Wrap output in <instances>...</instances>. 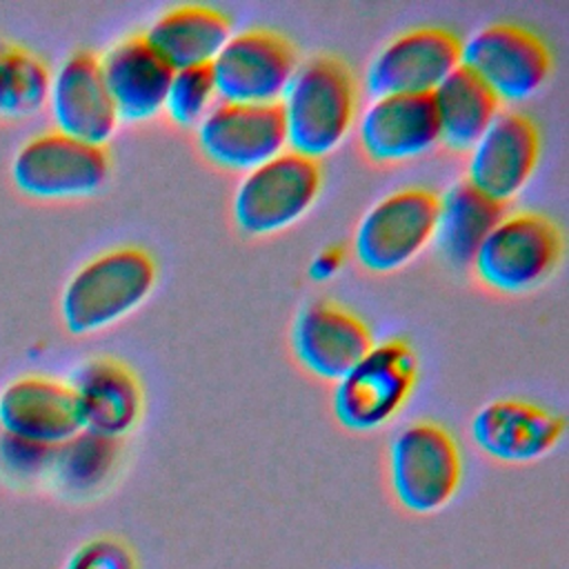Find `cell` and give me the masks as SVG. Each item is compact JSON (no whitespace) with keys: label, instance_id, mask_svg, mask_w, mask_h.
I'll list each match as a JSON object with an SVG mask.
<instances>
[{"label":"cell","instance_id":"cell-1","mask_svg":"<svg viewBox=\"0 0 569 569\" xmlns=\"http://www.w3.org/2000/svg\"><path fill=\"white\" fill-rule=\"evenodd\" d=\"M356 107V80L342 60L313 56L298 62L278 102L287 149L316 162L329 156L349 136Z\"/></svg>","mask_w":569,"mask_h":569},{"label":"cell","instance_id":"cell-2","mask_svg":"<svg viewBox=\"0 0 569 569\" xmlns=\"http://www.w3.org/2000/svg\"><path fill=\"white\" fill-rule=\"evenodd\" d=\"M156 262L140 247H111L82 262L60 291V320L73 336L109 329L153 291Z\"/></svg>","mask_w":569,"mask_h":569},{"label":"cell","instance_id":"cell-3","mask_svg":"<svg viewBox=\"0 0 569 569\" xmlns=\"http://www.w3.org/2000/svg\"><path fill=\"white\" fill-rule=\"evenodd\" d=\"M387 476L400 509L413 516H433L460 489V445L447 427L433 420L409 422L389 442Z\"/></svg>","mask_w":569,"mask_h":569},{"label":"cell","instance_id":"cell-4","mask_svg":"<svg viewBox=\"0 0 569 569\" xmlns=\"http://www.w3.org/2000/svg\"><path fill=\"white\" fill-rule=\"evenodd\" d=\"M418 380L416 351L400 338L373 342L369 351L336 382L331 409L353 433H367L393 420Z\"/></svg>","mask_w":569,"mask_h":569},{"label":"cell","instance_id":"cell-5","mask_svg":"<svg viewBox=\"0 0 569 569\" xmlns=\"http://www.w3.org/2000/svg\"><path fill=\"white\" fill-rule=\"evenodd\" d=\"M320 187V162L287 149L242 173L231 196V218L244 236L280 233L316 204Z\"/></svg>","mask_w":569,"mask_h":569},{"label":"cell","instance_id":"cell-6","mask_svg":"<svg viewBox=\"0 0 569 569\" xmlns=\"http://www.w3.org/2000/svg\"><path fill=\"white\" fill-rule=\"evenodd\" d=\"M562 238L558 227L533 211L505 213L473 256L476 278L498 293H527L558 269Z\"/></svg>","mask_w":569,"mask_h":569},{"label":"cell","instance_id":"cell-7","mask_svg":"<svg viewBox=\"0 0 569 569\" xmlns=\"http://www.w3.org/2000/svg\"><path fill=\"white\" fill-rule=\"evenodd\" d=\"M109 151L42 131L20 142L9 160L11 184L33 200H78L98 193L109 178Z\"/></svg>","mask_w":569,"mask_h":569},{"label":"cell","instance_id":"cell-8","mask_svg":"<svg viewBox=\"0 0 569 569\" xmlns=\"http://www.w3.org/2000/svg\"><path fill=\"white\" fill-rule=\"evenodd\" d=\"M460 67L502 102L533 98L551 76V51L533 31L491 22L460 42Z\"/></svg>","mask_w":569,"mask_h":569},{"label":"cell","instance_id":"cell-9","mask_svg":"<svg viewBox=\"0 0 569 569\" xmlns=\"http://www.w3.org/2000/svg\"><path fill=\"white\" fill-rule=\"evenodd\" d=\"M438 196L422 187H405L376 200L353 231L356 260L373 273L407 267L433 240Z\"/></svg>","mask_w":569,"mask_h":569},{"label":"cell","instance_id":"cell-10","mask_svg":"<svg viewBox=\"0 0 569 569\" xmlns=\"http://www.w3.org/2000/svg\"><path fill=\"white\" fill-rule=\"evenodd\" d=\"M298 62L291 42L276 31L231 33L209 64L218 102L278 104Z\"/></svg>","mask_w":569,"mask_h":569},{"label":"cell","instance_id":"cell-11","mask_svg":"<svg viewBox=\"0 0 569 569\" xmlns=\"http://www.w3.org/2000/svg\"><path fill=\"white\" fill-rule=\"evenodd\" d=\"M460 67V40L442 27H416L380 47L365 73L376 96H431Z\"/></svg>","mask_w":569,"mask_h":569},{"label":"cell","instance_id":"cell-12","mask_svg":"<svg viewBox=\"0 0 569 569\" xmlns=\"http://www.w3.org/2000/svg\"><path fill=\"white\" fill-rule=\"evenodd\" d=\"M540 158L536 122L513 109L500 111L478 142L467 151V182L505 204L531 180Z\"/></svg>","mask_w":569,"mask_h":569},{"label":"cell","instance_id":"cell-13","mask_svg":"<svg viewBox=\"0 0 569 569\" xmlns=\"http://www.w3.org/2000/svg\"><path fill=\"white\" fill-rule=\"evenodd\" d=\"M44 107L53 131L96 147H104L120 122L91 51H73L51 71Z\"/></svg>","mask_w":569,"mask_h":569},{"label":"cell","instance_id":"cell-14","mask_svg":"<svg viewBox=\"0 0 569 569\" xmlns=\"http://www.w3.org/2000/svg\"><path fill=\"white\" fill-rule=\"evenodd\" d=\"M204 158L229 171H251L287 151L278 104L218 102L196 127Z\"/></svg>","mask_w":569,"mask_h":569},{"label":"cell","instance_id":"cell-15","mask_svg":"<svg viewBox=\"0 0 569 569\" xmlns=\"http://www.w3.org/2000/svg\"><path fill=\"white\" fill-rule=\"evenodd\" d=\"M469 433L487 458L502 465H529L558 447L565 418L536 402L498 398L473 413Z\"/></svg>","mask_w":569,"mask_h":569},{"label":"cell","instance_id":"cell-16","mask_svg":"<svg viewBox=\"0 0 569 569\" xmlns=\"http://www.w3.org/2000/svg\"><path fill=\"white\" fill-rule=\"evenodd\" d=\"M80 427L107 438L122 440L144 413V391L138 376L111 356L80 360L67 380Z\"/></svg>","mask_w":569,"mask_h":569},{"label":"cell","instance_id":"cell-17","mask_svg":"<svg viewBox=\"0 0 569 569\" xmlns=\"http://www.w3.org/2000/svg\"><path fill=\"white\" fill-rule=\"evenodd\" d=\"M373 345L369 327L331 300L305 305L291 325V351L316 378L338 382Z\"/></svg>","mask_w":569,"mask_h":569},{"label":"cell","instance_id":"cell-18","mask_svg":"<svg viewBox=\"0 0 569 569\" xmlns=\"http://www.w3.org/2000/svg\"><path fill=\"white\" fill-rule=\"evenodd\" d=\"M80 429L67 380L47 373H20L0 387V431L58 447Z\"/></svg>","mask_w":569,"mask_h":569},{"label":"cell","instance_id":"cell-19","mask_svg":"<svg viewBox=\"0 0 569 569\" xmlns=\"http://www.w3.org/2000/svg\"><path fill=\"white\" fill-rule=\"evenodd\" d=\"M360 149L373 162H407L440 142L429 96H376L356 122Z\"/></svg>","mask_w":569,"mask_h":569},{"label":"cell","instance_id":"cell-20","mask_svg":"<svg viewBox=\"0 0 569 569\" xmlns=\"http://www.w3.org/2000/svg\"><path fill=\"white\" fill-rule=\"evenodd\" d=\"M98 60L120 122L151 120L162 111L173 69L140 33L113 42Z\"/></svg>","mask_w":569,"mask_h":569},{"label":"cell","instance_id":"cell-21","mask_svg":"<svg viewBox=\"0 0 569 569\" xmlns=\"http://www.w3.org/2000/svg\"><path fill=\"white\" fill-rule=\"evenodd\" d=\"M233 33L227 13L204 4L162 11L140 36L173 71L209 67Z\"/></svg>","mask_w":569,"mask_h":569},{"label":"cell","instance_id":"cell-22","mask_svg":"<svg viewBox=\"0 0 569 569\" xmlns=\"http://www.w3.org/2000/svg\"><path fill=\"white\" fill-rule=\"evenodd\" d=\"M122 462V442L87 429L53 447L44 491L62 502L98 500L113 485Z\"/></svg>","mask_w":569,"mask_h":569},{"label":"cell","instance_id":"cell-23","mask_svg":"<svg viewBox=\"0 0 569 569\" xmlns=\"http://www.w3.org/2000/svg\"><path fill=\"white\" fill-rule=\"evenodd\" d=\"M502 216L505 204L482 196L467 180H458L438 196L431 244L451 267H471L482 240Z\"/></svg>","mask_w":569,"mask_h":569},{"label":"cell","instance_id":"cell-24","mask_svg":"<svg viewBox=\"0 0 569 569\" xmlns=\"http://www.w3.org/2000/svg\"><path fill=\"white\" fill-rule=\"evenodd\" d=\"M438 122L440 142L453 151H469L493 118L500 102L467 69L458 67L429 96Z\"/></svg>","mask_w":569,"mask_h":569},{"label":"cell","instance_id":"cell-25","mask_svg":"<svg viewBox=\"0 0 569 569\" xmlns=\"http://www.w3.org/2000/svg\"><path fill=\"white\" fill-rule=\"evenodd\" d=\"M49 64L31 49L0 36V122L24 120L44 109Z\"/></svg>","mask_w":569,"mask_h":569},{"label":"cell","instance_id":"cell-26","mask_svg":"<svg viewBox=\"0 0 569 569\" xmlns=\"http://www.w3.org/2000/svg\"><path fill=\"white\" fill-rule=\"evenodd\" d=\"M216 104L218 93L209 67L173 71L162 107L171 122L182 129H196Z\"/></svg>","mask_w":569,"mask_h":569},{"label":"cell","instance_id":"cell-27","mask_svg":"<svg viewBox=\"0 0 569 569\" xmlns=\"http://www.w3.org/2000/svg\"><path fill=\"white\" fill-rule=\"evenodd\" d=\"M51 453L53 447L0 431V485L20 493L44 489Z\"/></svg>","mask_w":569,"mask_h":569},{"label":"cell","instance_id":"cell-28","mask_svg":"<svg viewBox=\"0 0 569 569\" xmlns=\"http://www.w3.org/2000/svg\"><path fill=\"white\" fill-rule=\"evenodd\" d=\"M62 569H140V558L122 536L96 533L69 551Z\"/></svg>","mask_w":569,"mask_h":569},{"label":"cell","instance_id":"cell-29","mask_svg":"<svg viewBox=\"0 0 569 569\" xmlns=\"http://www.w3.org/2000/svg\"><path fill=\"white\" fill-rule=\"evenodd\" d=\"M342 262H345V256L340 249L336 247H329V249H322L318 251L311 260H309V267H307V276L316 282H327L331 278H336L342 269Z\"/></svg>","mask_w":569,"mask_h":569}]
</instances>
